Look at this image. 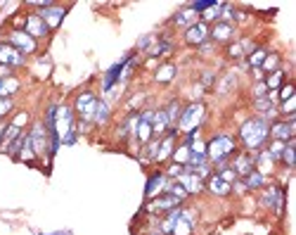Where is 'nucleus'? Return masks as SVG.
I'll return each mask as SVG.
<instances>
[{
  "label": "nucleus",
  "mask_w": 296,
  "mask_h": 235,
  "mask_svg": "<svg viewBox=\"0 0 296 235\" xmlns=\"http://www.w3.org/2000/svg\"><path fill=\"white\" fill-rule=\"evenodd\" d=\"M5 76H10V69H7V67H2V64H0V79H5Z\"/></svg>",
  "instance_id": "09e8293b"
},
{
  "label": "nucleus",
  "mask_w": 296,
  "mask_h": 235,
  "mask_svg": "<svg viewBox=\"0 0 296 235\" xmlns=\"http://www.w3.org/2000/svg\"><path fill=\"white\" fill-rule=\"evenodd\" d=\"M14 110V102H12V97H0V121L10 114V112Z\"/></svg>",
  "instance_id": "ea45409f"
},
{
  "label": "nucleus",
  "mask_w": 296,
  "mask_h": 235,
  "mask_svg": "<svg viewBox=\"0 0 296 235\" xmlns=\"http://www.w3.org/2000/svg\"><path fill=\"white\" fill-rule=\"evenodd\" d=\"M194 231V214L189 209L178 207L168 211L159 223V233L161 235H192Z\"/></svg>",
  "instance_id": "f03ea898"
},
{
  "label": "nucleus",
  "mask_w": 296,
  "mask_h": 235,
  "mask_svg": "<svg viewBox=\"0 0 296 235\" xmlns=\"http://www.w3.org/2000/svg\"><path fill=\"white\" fill-rule=\"evenodd\" d=\"M263 83H266V88H268V90H275V93H277V90L282 88V83H284V69L272 71V74H270Z\"/></svg>",
  "instance_id": "473e14b6"
},
{
  "label": "nucleus",
  "mask_w": 296,
  "mask_h": 235,
  "mask_svg": "<svg viewBox=\"0 0 296 235\" xmlns=\"http://www.w3.org/2000/svg\"><path fill=\"white\" fill-rule=\"evenodd\" d=\"M254 50V43L251 41H235V43H230L228 45V50H225V55L230 57V59H242V57H246L249 53Z\"/></svg>",
  "instance_id": "4be33fe9"
},
{
  "label": "nucleus",
  "mask_w": 296,
  "mask_h": 235,
  "mask_svg": "<svg viewBox=\"0 0 296 235\" xmlns=\"http://www.w3.org/2000/svg\"><path fill=\"white\" fill-rule=\"evenodd\" d=\"M242 183H244V188H246V190H261V188L266 185V176H263V174H258V171L254 169L249 176H244Z\"/></svg>",
  "instance_id": "c85d7f7f"
},
{
  "label": "nucleus",
  "mask_w": 296,
  "mask_h": 235,
  "mask_svg": "<svg viewBox=\"0 0 296 235\" xmlns=\"http://www.w3.org/2000/svg\"><path fill=\"white\" fill-rule=\"evenodd\" d=\"M235 24L230 22H214V27H209V41L214 43H230L235 38Z\"/></svg>",
  "instance_id": "2eb2a0df"
},
{
  "label": "nucleus",
  "mask_w": 296,
  "mask_h": 235,
  "mask_svg": "<svg viewBox=\"0 0 296 235\" xmlns=\"http://www.w3.org/2000/svg\"><path fill=\"white\" fill-rule=\"evenodd\" d=\"M215 5H218L215 0H199V2H192L189 7H192L194 12L199 14V12H206V10H211V7H215Z\"/></svg>",
  "instance_id": "a19ab883"
},
{
  "label": "nucleus",
  "mask_w": 296,
  "mask_h": 235,
  "mask_svg": "<svg viewBox=\"0 0 296 235\" xmlns=\"http://www.w3.org/2000/svg\"><path fill=\"white\" fill-rule=\"evenodd\" d=\"M97 95H95L93 90H81L76 100H74V114L79 117V121L81 124H90L95 117V110H97Z\"/></svg>",
  "instance_id": "423d86ee"
},
{
  "label": "nucleus",
  "mask_w": 296,
  "mask_h": 235,
  "mask_svg": "<svg viewBox=\"0 0 296 235\" xmlns=\"http://www.w3.org/2000/svg\"><path fill=\"white\" fill-rule=\"evenodd\" d=\"M240 140H242L246 152H261L270 140V121L261 119V117H251L240 126Z\"/></svg>",
  "instance_id": "f257e3e1"
},
{
  "label": "nucleus",
  "mask_w": 296,
  "mask_h": 235,
  "mask_svg": "<svg viewBox=\"0 0 296 235\" xmlns=\"http://www.w3.org/2000/svg\"><path fill=\"white\" fill-rule=\"evenodd\" d=\"M268 95V88H266V83L263 81H256L254 83V100L256 97H266Z\"/></svg>",
  "instance_id": "c03bdc74"
},
{
  "label": "nucleus",
  "mask_w": 296,
  "mask_h": 235,
  "mask_svg": "<svg viewBox=\"0 0 296 235\" xmlns=\"http://www.w3.org/2000/svg\"><path fill=\"white\" fill-rule=\"evenodd\" d=\"M223 7H225V2H218L215 7H211V10H206V12H202V19L199 22H204V24H209V22H220V17H223Z\"/></svg>",
  "instance_id": "c9c22d12"
},
{
  "label": "nucleus",
  "mask_w": 296,
  "mask_h": 235,
  "mask_svg": "<svg viewBox=\"0 0 296 235\" xmlns=\"http://www.w3.org/2000/svg\"><path fill=\"white\" fill-rule=\"evenodd\" d=\"M280 162H282L287 169H294V164H296V145H294V140H289V143L284 145V152H282V157H280Z\"/></svg>",
  "instance_id": "2f4dec72"
},
{
  "label": "nucleus",
  "mask_w": 296,
  "mask_h": 235,
  "mask_svg": "<svg viewBox=\"0 0 296 235\" xmlns=\"http://www.w3.org/2000/svg\"><path fill=\"white\" fill-rule=\"evenodd\" d=\"M109 117H111V110H109V105L105 100H100L97 102V110H95V117H93V124L95 126H107L109 124Z\"/></svg>",
  "instance_id": "cd10ccee"
},
{
  "label": "nucleus",
  "mask_w": 296,
  "mask_h": 235,
  "mask_svg": "<svg viewBox=\"0 0 296 235\" xmlns=\"http://www.w3.org/2000/svg\"><path fill=\"white\" fill-rule=\"evenodd\" d=\"M175 180L185 188V193H188V195H199L204 188H206L204 178H199V176H197V174H192V171H183V174H180Z\"/></svg>",
  "instance_id": "6ab92c4d"
},
{
  "label": "nucleus",
  "mask_w": 296,
  "mask_h": 235,
  "mask_svg": "<svg viewBox=\"0 0 296 235\" xmlns=\"http://www.w3.org/2000/svg\"><path fill=\"white\" fill-rule=\"evenodd\" d=\"M206 41H209V24L197 22V24L185 29V43H188V45H197V48H199V45Z\"/></svg>",
  "instance_id": "a211bd4d"
},
{
  "label": "nucleus",
  "mask_w": 296,
  "mask_h": 235,
  "mask_svg": "<svg viewBox=\"0 0 296 235\" xmlns=\"http://www.w3.org/2000/svg\"><path fill=\"white\" fill-rule=\"evenodd\" d=\"M168 128H171V121H168L166 112H163V110H154V114H152V133L161 138V136L168 133Z\"/></svg>",
  "instance_id": "b1692460"
},
{
  "label": "nucleus",
  "mask_w": 296,
  "mask_h": 235,
  "mask_svg": "<svg viewBox=\"0 0 296 235\" xmlns=\"http://www.w3.org/2000/svg\"><path fill=\"white\" fill-rule=\"evenodd\" d=\"M76 140H79V133H76V131H71V133H67V136L62 138V145H74Z\"/></svg>",
  "instance_id": "a18cd8bd"
},
{
  "label": "nucleus",
  "mask_w": 296,
  "mask_h": 235,
  "mask_svg": "<svg viewBox=\"0 0 296 235\" xmlns=\"http://www.w3.org/2000/svg\"><path fill=\"white\" fill-rule=\"evenodd\" d=\"M183 171H185V166L171 164V166H168V171H166V178H178V176H180Z\"/></svg>",
  "instance_id": "37998d69"
},
{
  "label": "nucleus",
  "mask_w": 296,
  "mask_h": 235,
  "mask_svg": "<svg viewBox=\"0 0 296 235\" xmlns=\"http://www.w3.org/2000/svg\"><path fill=\"white\" fill-rule=\"evenodd\" d=\"M230 169L237 174V178H244V176H249V174H251V171L256 169L254 154H251V152H240V154H235V159L230 162Z\"/></svg>",
  "instance_id": "dca6fc26"
},
{
  "label": "nucleus",
  "mask_w": 296,
  "mask_h": 235,
  "mask_svg": "<svg viewBox=\"0 0 296 235\" xmlns=\"http://www.w3.org/2000/svg\"><path fill=\"white\" fill-rule=\"evenodd\" d=\"M43 17V22L48 24V29H57L62 22H64V17H67V7H62V5H50V7H45L38 12Z\"/></svg>",
  "instance_id": "aec40b11"
},
{
  "label": "nucleus",
  "mask_w": 296,
  "mask_h": 235,
  "mask_svg": "<svg viewBox=\"0 0 296 235\" xmlns=\"http://www.w3.org/2000/svg\"><path fill=\"white\" fill-rule=\"evenodd\" d=\"M235 150H237L235 138H232V136H225V133H220V136H214V138L206 143V159H209L211 164H218V162L228 159Z\"/></svg>",
  "instance_id": "7ed1b4c3"
},
{
  "label": "nucleus",
  "mask_w": 296,
  "mask_h": 235,
  "mask_svg": "<svg viewBox=\"0 0 296 235\" xmlns=\"http://www.w3.org/2000/svg\"><path fill=\"white\" fill-rule=\"evenodd\" d=\"M178 207H183V202L178 197H173V195H168V193H161L145 205V211H149V214H168V211H173Z\"/></svg>",
  "instance_id": "1a4fd4ad"
},
{
  "label": "nucleus",
  "mask_w": 296,
  "mask_h": 235,
  "mask_svg": "<svg viewBox=\"0 0 296 235\" xmlns=\"http://www.w3.org/2000/svg\"><path fill=\"white\" fill-rule=\"evenodd\" d=\"M214 45H215L214 41H206V43H202V45H199V50H202L204 55H209V53L214 50Z\"/></svg>",
  "instance_id": "49530a36"
},
{
  "label": "nucleus",
  "mask_w": 296,
  "mask_h": 235,
  "mask_svg": "<svg viewBox=\"0 0 296 235\" xmlns=\"http://www.w3.org/2000/svg\"><path fill=\"white\" fill-rule=\"evenodd\" d=\"M199 22V14L194 12L192 7H183V10H178V12L173 14V19H171V24H178V27H192V24H197Z\"/></svg>",
  "instance_id": "393cba45"
},
{
  "label": "nucleus",
  "mask_w": 296,
  "mask_h": 235,
  "mask_svg": "<svg viewBox=\"0 0 296 235\" xmlns=\"http://www.w3.org/2000/svg\"><path fill=\"white\" fill-rule=\"evenodd\" d=\"M166 117H168V121H171V126L178 124V119H180V114H183V105H180V100H171L168 102V107H166Z\"/></svg>",
  "instance_id": "72a5a7b5"
},
{
  "label": "nucleus",
  "mask_w": 296,
  "mask_h": 235,
  "mask_svg": "<svg viewBox=\"0 0 296 235\" xmlns=\"http://www.w3.org/2000/svg\"><path fill=\"white\" fill-rule=\"evenodd\" d=\"M294 83H282V88L277 90V102H287V100H292L294 97Z\"/></svg>",
  "instance_id": "58836bf2"
},
{
  "label": "nucleus",
  "mask_w": 296,
  "mask_h": 235,
  "mask_svg": "<svg viewBox=\"0 0 296 235\" xmlns=\"http://www.w3.org/2000/svg\"><path fill=\"white\" fill-rule=\"evenodd\" d=\"M28 138H31V147L36 157H45L50 152V136H48V128L45 124H33L28 131Z\"/></svg>",
  "instance_id": "6e6552de"
},
{
  "label": "nucleus",
  "mask_w": 296,
  "mask_h": 235,
  "mask_svg": "<svg viewBox=\"0 0 296 235\" xmlns=\"http://www.w3.org/2000/svg\"><path fill=\"white\" fill-rule=\"evenodd\" d=\"M171 157H173V164L185 166V164H188V159H189V147L183 143V145H178V147H175Z\"/></svg>",
  "instance_id": "4c0bfd02"
},
{
  "label": "nucleus",
  "mask_w": 296,
  "mask_h": 235,
  "mask_svg": "<svg viewBox=\"0 0 296 235\" xmlns=\"http://www.w3.org/2000/svg\"><path fill=\"white\" fill-rule=\"evenodd\" d=\"M175 64H168V62H166V64H161V67H159V69H157V74H154V79H157V81L159 83H171L175 79Z\"/></svg>",
  "instance_id": "7c9ffc66"
},
{
  "label": "nucleus",
  "mask_w": 296,
  "mask_h": 235,
  "mask_svg": "<svg viewBox=\"0 0 296 235\" xmlns=\"http://www.w3.org/2000/svg\"><path fill=\"white\" fill-rule=\"evenodd\" d=\"M166 183H168L166 174H163V171H154L147 178V185H145V200L149 202V200H154L159 193H163V190H166Z\"/></svg>",
  "instance_id": "f3484780"
},
{
  "label": "nucleus",
  "mask_w": 296,
  "mask_h": 235,
  "mask_svg": "<svg viewBox=\"0 0 296 235\" xmlns=\"http://www.w3.org/2000/svg\"><path fill=\"white\" fill-rule=\"evenodd\" d=\"M266 57H268V48H254V50L246 55V64H249L251 69H261V64H263Z\"/></svg>",
  "instance_id": "c756f323"
},
{
  "label": "nucleus",
  "mask_w": 296,
  "mask_h": 235,
  "mask_svg": "<svg viewBox=\"0 0 296 235\" xmlns=\"http://www.w3.org/2000/svg\"><path fill=\"white\" fill-rule=\"evenodd\" d=\"M284 145H287V143H282V140H270V143H266L263 150H266L275 162H280V157H282V152H284Z\"/></svg>",
  "instance_id": "f704fd0d"
},
{
  "label": "nucleus",
  "mask_w": 296,
  "mask_h": 235,
  "mask_svg": "<svg viewBox=\"0 0 296 235\" xmlns=\"http://www.w3.org/2000/svg\"><path fill=\"white\" fill-rule=\"evenodd\" d=\"M135 55H128V57H123L121 62H116V64H111L107 69V74H105V81H102V90L105 93H109L116 83L121 81V76H123V69H128V64H131V59H133Z\"/></svg>",
  "instance_id": "ddd939ff"
},
{
  "label": "nucleus",
  "mask_w": 296,
  "mask_h": 235,
  "mask_svg": "<svg viewBox=\"0 0 296 235\" xmlns=\"http://www.w3.org/2000/svg\"><path fill=\"white\" fill-rule=\"evenodd\" d=\"M280 69V55L277 53H268V57L263 59V64H261V71H266V74H272V71Z\"/></svg>",
  "instance_id": "e433bc0d"
},
{
  "label": "nucleus",
  "mask_w": 296,
  "mask_h": 235,
  "mask_svg": "<svg viewBox=\"0 0 296 235\" xmlns=\"http://www.w3.org/2000/svg\"><path fill=\"white\" fill-rule=\"evenodd\" d=\"M24 31H27L31 38H45L48 33H50V29H48V24L43 22V17L38 12H31L27 14V19H24Z\"/></svg>",
  "instance_id": "4468645a"
},
{
  "label": "nucleus",
  "mask_w": 296,
  "mask_h": 235,
  "mask_svg": "<svg viewBox=\"0 0 296 235\" xmlns=\"http://www.w3.org/2000/svg\"><path fill=\"white\" fill-rule=\"evenodd\" d=\"M7 43L12 45L14 50H19L22 55H33L36 50H38V41L36 38H31L24 29H14V31H10V36H7Z\"/></svg>",
  "instance_id": "0eeeda50"
},
{
  "label": "nucleus",
  "mask_w": 296,
  "mask_h": 235,
  "mask_svg": "<svg viewBox=\"0 0 296 235\" xmlns=\"http://www.w3.org/2000/svg\"><path fill=\"white\" fill-rule=\"evenodd\" d=\"M74 107H69V105H57V117H54V131L59 133V138H64L67 133L71 131H76V126H74Z\"/></svg>",
  "instance_id": "9d476101"
},
{
  "label": "nucleus",
  "mask_w": 296,
  "mask_h": 235,
  "mask_svg": "<svg viewBox=\"0 0 296 235\" xmlns=\"http://www.w3.org/2000/svg\"><path fill=\"white\" fill-rule=\"evenodd\" d=\"M258 202H261V207L270 209V211H275V214H282L284 202H287L284 185H277V183L263 185V188H261V195H258Z\"/></svg>",
  "instance_id": "20e7f679"
},
{
  "label": "nucleus",
  "mask_w": 296,
  "mask_h": 235,
  "mask_svg": "<svg viewBox=\"0 0 296 235\" xmlns=\"http://www.w3.org/2000/svg\"><path fill=\"white\" fill-rule=\"evenodd\" d=\"M254 110H256V117H261V119H266V121L275 119V117L280 114L277 107L270 102L268 97H256V100H254Z\"/></svg>",
  "instance_id": "412c9836"
},
{
  "label": "nucleus",
  "mask_w": 296,
  "mask_h": 235,
  "mask_svg": "<svg viewBox=\"0 0 296 235\" xmlns=\"http://www.w3.org/2000/svg\"><path fill=\"white\" fill-rule=\"evenodd\" d=\"M204 183H206V188H209L214 195H218V197H225V195L232 193V185H230V183H225V180L220 178L218 174H211V176L204 180Z\"/></svg>",
  "instance_id": "5701e85b"
},
{
  "label": "nucleus",
  "mask_w": 296,
  "mask_h": 235,
  "mask_svg": "<svg viewBox=\"0 0 296 235\" xmlns=\"http://www.w3.org/2000/svg\"><path fill=\"white\" fill-rule=\"evenodd\" d=\"M149 57H161V55H168V53H173V43L168 41V38H159L157 36V41L149 45L147 50H145Z\"/></svg>",
  "instance_id": "a878e982"
},
{
  "label": "nucleus",
  "mask_w": 296,
  "mask_h": 235,
  "mask_svg": "<svg viewBox=\"0 0 296 235\" xmlns=\"http://www.w3.org/2000/svg\"><path fill=\"white\" fill-rule=\"evenodd\" d=\"M204 117H206V105L204 102H192L188 105L183 114H180V119H178V131H183V133H192V131H199V126H202Z\"/></svg>",
  "instance_id": "39448f33"
},
{
  "label": "nucleus",
  "mask_w": 296,
  "mask_h": 235,
  "mask_svg": "<svg viewBox=\"0 0 296 235\" xmlns=\"http://www.w3.org/2000/svg\"><path fill=\"white\" fill-rule=\"evenodd\" d=\"M24 55L19 53V50H14L12 45L7 41H0V64L2 67H7V69H19V67H24Z\"/></svg>",
  "instance_id": "f8f14e48"
},
{
  "label": "nucleus",
  "mask_w": 296,
  "mask_h": 235,
  "mask_svg": "<svg viewBox=\"0 0 296 235\" xmlns=\"http://www.w3.org/2000/svg\"><path fill=\"white\" fill-rule=\"evenodd\" d=\"M235 83H237V79H235V74H230V76H225L223 81L218 83V93H230Z\"/></svg>",
  "instance_id": "79ce46f5"
},
{
  "label": "nucleus",
  "mask_w": 296,
  "mask_h": 235,
  "mask_svg": "<svg viewBox=\"0 0 296 235\" xmlns=\"http://www.w3.org/2000/svg\"><path fill=\"white\" fill-rule=\"evenodd\" d=\"M296 136V124L294 117H287V119H277L270 124V138L272 140H282V143H289L294 140Z\"/></svg>",
  "instance_id": "9b49d317"
},
{
  "label": "nucleus",
  "mask_w": 296,
  "mask_h": 235,
  "mask_svg": "<svg viewBox=\"0 0 296 235\" xmlns=\"http://www.w3.org/2000/svg\"><path fill=\"white\" fill-rule=\"evenodd\" d=\"M7 121H5V119H2V121H0V140H2V136H5V131H7Z\"/></svg>",
  "instance_id": "de8ad7c7"
},
{
  "label": "nucleus",
  "mask_w": 296,
  "mask_h": 235,
  "mask_svg": "<svg viewBox=\"0 0 296 235\" xmlns=\"http://www.w3.org/2000/svg\"><path fill=\"white\" fill-rule=\"evenodd\" d=\"M19 88H22V83L19 79H14L12 74L10 76H5V79H0V97H12L19 93Z\"/></svg>",
  "instance_id": "bb28decb"
}]
</instances>
